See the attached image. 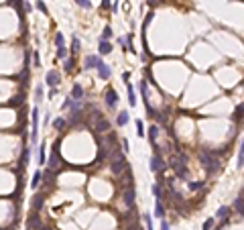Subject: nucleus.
<instances>
[{"label":"nucleus","mask_w":244,"mask_h":230,"mask_svg":"<svg viewBox=\"0 0 244 230\" xmlns=\"http://www.w3.org/2000/svg\"><path fill=\"white\" fill-rule=\"evenodd\" d=\"M200 161H201V165L205 167V171H208V173H214L216 169L220 167L218 153L210 151V149H201V151H200Z\"/></svg>","instance_id":"1"},{"label":"nucleus","mask_w":244,"mask_h":230,"mask_svg":"<svg viewBox=\"0 0 244 230\" xmlns=\"http://www.w3.org/2000/svg\"><path fill=\"white\" fill-rule=\"evenodd\" d=\"M110 167H112V171L116 173V175H120L122 171H126L128 165H126V159H124V155H122V153H116V155L112 157V165H110Z\"/></svg>","instance_id":"2"},{"label":"nucleus","mask_w":244,"mask_h":230,"mask_svg":"<svg viewBox=\"0 0 244 230\" xmlns=\"http://www.w3.org/2000/svg\"><path fill=\"white\" fill-rule=\"evenodd\" d=\"M31 114H33V116H31V118H33V132H31V138H33V143H35V141H37V137H39V132H37V130H39V108L35 106Z\"/></svg>","instance_id":"3"},{"label":"nucleus","mask_w":244,"mask_h":230,"mask_svg":"<svg viewBox=\"0 0 244 230\" xmlns=\"http://www.w3.org/2000/svg\"><path fill=\"white\" fill-rule=\"evenodd\" d=\"M163 169H165V163H163L161 155L155 153V155L151 157V171H163Z\"/></svg>","instance_id":"4"},{"label":"nucleus","mask_w":244,"mask_h":230,"mask_svg":"<svg viewBox=\"0 0 244 230\" xmlns=\"http://www.w3.org/2000/svg\"><path fill=\"white\" fill-rule=\"evenodd\" d=\"M100 63H102L100 55H88V57H86V69H96Z\"/></svg>","instance_id":"5"},{"label":"nucleus","mask_w":244,"mask_h":230,"mask_svg":"<svg viewBox=\"0 0 244 230\" xmlns=\"http://www.w3.org/2000/svg\"><path fill=\"white\" fill-rule=\"evenodd\" d=\"M45 82H47V86H51V88H55L59 83V74L55 71V69H51V71H47V78H45Z\"/></svg>","instance_id":"6"},{"label":"nucleus","mask_w":244,"mask_h":230,"mask_svg":"<svg viewBox=\"0 0 244 230\" xmlns=\"http://www.w3.org/2000/svg\"><path fill=\"white\" fill-rule=\"evenodd\" d=\"M116 102H118V94L114 92L112 88H108V92H106V104L110 108H114V106H116Z\"/></svg>","instance_id":"7"},{"label":"nucleus","mask_w":244,"mask_h":230,"mask_svg":"<svg viewBox=\"0 0 244 230\" xmlns=\"http://www.w3.org/2000/svg\"><path fill=\"white\" fill-rule=\"evenodd\" d=\"M82 98H83V88H82V83H73L71 100H82Z\"/></svg>","instance_id":"8"},{"label":"nucleus","mask_w":244,"mask_h":230,"mask_svg":"<svg viewBox=\"0 0 244 230\" xmlns=\"http://www.w3.org/2000/svg\"><path fill=\"white\" fill-rule=\"evenodd\" d=\"M96 69H98V75H100L102 79H108V78H110V67H108L106 63H100Z\"/></svg>","instance_id":"9"},{"label":"nucleus","mask_w":244,"mask_h":230,"mask_svg":"<svg viewBox=\"0 0 244 230\" xmlns=\"http://www.w3.org/2000/svg\"><path fill=\"white\" fill-rule=\"evenodd\" d=\"M124 202H126L128 208H132V206H134V191H132V187H128V190L124 191Z\"/></svg>","instance_id":"10"},{"label":"nucleus","mask_w":244,"mask_h":230,"mask_svg":"<svg viewBox=\"0 0 244 230\" xmlns=\"http://www.w3.org/2000/svg\"><path fill=\"white\" fill-rule=\"evenodd\" d=\"M96 128H98L100 132H106L108 128H110V124H108V120H106V118L98 116V124H96Z\"/></svg>","instance_id":"11"},{"label":"nucleus","mask_w":244,"mask_h":230,"mask_svg":"<svg viewBox=\"0 0 244 230\" xmlns=\"http://www.w3.org/2000/svg\"><path fill=\"white\" fill-rule=\"evenodd\" d=\"M128 120H130V114H128L126 110H122V112L118 114V124H120V126H126Z\"/></svg>","instance_id":"12"},{"label":"nucleus","mask_w":244,"mask_h":230,"mask_svg":"<svg viewBox=\"0 0 244 230\" xmlns=\"http://www.w3.org/2000/svg\"><path fill=\"white\" fill-rule=\"evenodd\" d=\"M155 216L157 218H165V208H163V202L161 200H157V206H155Z\"/></svg>","instance_id":"13"},{"label":"nucleus","mask_w":244,"mask_h":230,"mask_svg":"<svg viewBox=\"0 0 244 230\" xmlns=\"http://www.w3.org/2000/svg\"><path fill=\"white\" fill-rule=\"evenodd\" d=\"M110 51H112V45L108 41H100V55H108Z\"/></svg>","instance_id":"14"},{"label":"nucleus","mask_w":244,"mask_h":230,"mask_svg":"<svg viewBox=\"0 0 244 230\" xmlns=\"http://www.w3.org/2000/svg\"><path fill=\"white\" fill-rule=\"evenodd\" d=\"M43 179V173H41V169L39 171H35V175H33V181H31V187H33V190H37V187H39V181Z\"/></svg>","instance_id":"15"},{"label":"nucleus","mask_w":244,"mask_h":230,"mask_svg":"<svg viewBox=\"0 0 244 230\" xmlns=\"http://www.w3.org/2000/svg\"><path fill=\"white\" fill-rule=\"evenodd\" d=\"M157 137H159V128H157L155 124H153V126L149 128V141H151L153 145H155V138H157Z\"/></svg>","instance_id":"16"},{"label":"nucleus","mask_w":244,"mask_h":230,"mask_svg":"<svg viewBox=\"0 0 244 230\" xmlns=\"http://www.w3.org/2000/svg\"><path fill=\"white\" fill-rule=\"evenodd\" d=\"M216 216H218V218H224V220H226V218L230 216V208H228V206H222V208L216 212Z\"/></svg>","instance_id":"17"},{"label":"nucleus","mask_w":244,"mask_h":230,"mask_svg":"<svg viewBox=\"0 0 244 230\" xmlns=\"http://www.w3.org/2000/svg\"><path fill=\"white\" fill-rule=\"evenodd\" d=\"M128 102H130V106H137V96H134V88H132L130 83H128Z\"/></svg>","instance_id":"18"},{"label":"nucleus","mask_w":244,"mask_h":230,"mask_svg":"<svg viewBox=\"0 0 244 230\" xmlns=\"http://www.w3.org/2000/svg\"><path fill=\"white\" fill-rule=\"evenodd\" d=\"M242 194H238V196H236V202H234V210L238 212V214H242Z\"/></svg>","instance_id":"19"},{"label":"nucleus","mask_w":244,"mask_h":230,"mask_svg":"<svg viewBox=\"0 0 244 230\" xmlns=\"http://www.w3.org/2000/svg\"><path fill=\"white\" fill-rule=\"evenodd\" d=\"M37 161L43 165V163H47V159H45V145H41L39 147V153H37Z\"/></svg>","instance_id":"20"},{"label":"nucleus","mask_w":244,"mask_h":230,"mask_svg":"<svg viewBox=\"0 0 244 230\" xmlns=\"http://www.w3.org/2000/svg\"><path fill=\"white\" fill-rule=\"evenodd\" d=\"M63 126H65V118H55L53 120V128L55 130H61Z\"/></svg>","instance_id":"21"},{"label":"nucleus","mask_w":244,"mask_h":230,"mask_svg":"<svg viewBox=\"0 0 244 230\" xmlns=\"http://www.w3.org/2000/svg\"><path fill=\"white\" fill-rule=\"evenodd\" d=\"M137 134L138 137H145L146 130H145V124H142V120H137Z\"/></svg>","instance_id":"22"},{"label":"nucleus","mask_w":244,"mask_h":230,"mask_svg":"<svg viewBox=\"0 0 244 230\" xmlns=\"http://www.w3.org/2000/svg\"><path fill=\"white\" fill-rule=\"evenodd\" d=\"M71 51H73V55L79 51V39L78 37H71Z\"/></svg>","instance_id":"23"},{"label":"nucleus","mask_w":244,"mask_h":230,"mask_svg":"<svg viewBox=\"0 0 244 230\" xmlns=\"http://www.w3.org/2000/svg\"><path fill=\"white\" fill-rule=\"evenodd\" d=\"M57 57H59V59H65V57H67V49H65V45L57 47Z\"/></svg>","instance_id":"24"},{"label":"nucleus","mask_w":244,"mask_h":230,"mask_svg":"<svg viewBox=\"0 0 244 230\" xmlns=\"http://www.w3.org/2000/svg\"><path fill=\"white\" fill-rule=\"evenodd\" d=\"M55 45H57V47L65 45V39H63V35H61V33H57V35H55Z\"/></svg>","instance_id":"25"},{"label":"nucleus","mask_w":244,"mask_h":230,"mask_svg":"<svg viewBox=\"0 0 244 230\" xmlns=\"http://www.w3.org/2000/svg\"><path fill=\"white\" fill-rule=\"evenodd\" d=\"M153 196L157 198V200H161V185H153Z\"/></svg>","instance_id":"26"},{"label":"nucleus","mask_w":244,"mask_h":230,"mask_svg":"<svg viewBox=\"0 0 244 230\" xmlns=\"http://www.w3.org/2000/svg\"><path fill=\"white\" fill-rule=\"evenodd\" d=\"M110 37H112V29H110V27H106V29H104V33H102V41L110 39Z\"/></svg>","instance_id":"27"},{"label":"nucleus","mask_w":244,"mask_h":230,"mask_svg":"<svg viewBox=\"0 0 244 230\" xmlns=\"http://www.w3.org/2000/svg\"><path fill=\"white\" fill-rule=\"evenodd\" d=\"M75 2H78L82 8H92V2H90V0H75Z\"/></svg>","instance_id":"28"},{"label":"nucleus","mask_w":244,"mask_h":230,"mask_svg":"<svg viewBox=\"0 0 244 230\" xmlns=\"http://www.w3.org/2000/svg\"><path fill=\"white\" fill-rule=\"evenodd\" d=\"M212 226H214V218H208V220L204 222V228L201 230H212Z\"/></svg>","instance_id":"29"},{"label":"nucleus","mask_w":244,"mask_h":230,"mask_svg":"<svg viewBox=\"0 0 244 230\" xmlns=\"http://www.w3.org/2000/svg\"><path fill=\"white\" fill-rule=\"evenodd\" d=\"M33 65L35 67H41V59H39V53H37V51L33 53Z\"/></svg>","instance_id":"30"},{"label":"nucleus","mask_w":244,"mask_h":230,"mask_svg":"<svg viewBox=\"0 0 244 230\" xmlns=\"http://www.w3.org/2000/svg\"><path fill=\"white\" fill-rule=\"evenodd\" d=\"M151 20H153V12H149V15H146V19H145V25H142V31H146V27L151 25Z\"/></svg>","instance_id":"31"},{"label":"nucleus","mask_w":244,"mask_h":230,"mask_svg":"<svg viewBox=\"0 0 244 230\" xmlns=\"http://www.w3.org/2000/svg\"><path fill=\"white\" fill-rule=\"evenodd\" d=\"M43 202H45V198H35V202H33V208L37 210L39 206H43Z\"/></svg>","instance_id":"32"},{"label":"nucleus","mask_w":244,"mask_h":230,"mask_svg":"<svg viewBox=\"0 0 244 230\" xmlns=\"http://www.w3.org/2000/svg\"><path fill=\"white\" fill-rule=\"evenodd\" d=\"M242 163H244V149L240 147V151H238V167H242Z\"/></svg>","instance_id":"33"},{"label":"nucleus","mask_w":244,"mask_h":230,"mask_svg":"<svg viewBox=\"0 0 244 230\" xmlns=\"http://www.w3.org/2000/svg\"><path fill=\"white\" fill-rule=\"evenodd\" d=\"M142 218H145V222H146V228H149V230H153V220H151V216H149V214H145Z\"/></svg>","instance_id":"34"},{"label":"nucleus","mask_w":244,"mask_h":230,"mask_svg":"<svg viewBox=\"0 0 244 230\" xmlns=\"http://www.w3.org/2000/svg\"><path fill=\"white\" fill-rule=\"evenodd\" d=\"M37 8H39L41 12H45V15H47V6H45V2H43V0H39V2H37Z\"/></svg>","instance_id":"35"},{"label":"nucleus","mask_w":244,"mask_h":230,"mask_svg":"<svg viewBox=\"0 0 244 230\" xmlns=\"http://www.w3.org/2000/svg\"><path fill=\"white\" fill-rule=\"evenodd\" d=\"M35 96H37V100L43 98V90H41V86H37V88H35Z\"/></svg>","instance_id":"36"},{"label":"nucleus","mask_w":244,"mask_h":230,"mask_svg":"<svg viewBox=\"0 0 244 230\" xmlns=\"http://www.w3.org/2000/svg\"><path fill=\"white\" fill-rule=\"evenodd\" d=\"M49 165H51V169H55V167H57V155H53L51 159H49Z\"/></svg>","instance_id":"37"},{"label":"nucleus","mask_w":244,"mask_h":230,"mask_svg":"<svg viewBox=\"0 0 244 230\" xmlns=\"http://www.w3.org/2000/svg\"><path fill=\"white\" fill-rule=\"evenodd\" d=\"M73 69V59H67L65 61V71H71Z\"/></svg>","instance_id":"38"},{"label":"nucleus","mask_w":244,"mask_h":230,"mask_svg":"<svg viewBox=\"0 0 244 230\" xmlns=\"http://www.w3.org/2000/svg\"><path fill=\"white\" fill-rule=\"evenodd\" d=\"M201 185H204V183H201V181H200V183H189V187H191V190H200Z\"/></svg>","instance_id":"39"},{"label":"nucleus","mask_w":244,"mask_h":230,"mask_svg":"<svg viewBox=\"0 0 244 230\" xmlns=\"http://www.w3.org/2000/svg\"><path fill=\"white\" fill-rule=\"evenodd\" d=\"M161 230H169V224H167V222H165V220H163V222H161Z\"/></svg>","instance_id":"40"},{"label":"nucleus","mask_w":244,"mask_h":230,"mask_svg":"<svg viewBox=\"0 0 244 230\" xmlns=\"http://www.w3.org/2000/svg\"><path fill=\"white\" fill-rule=\"evenodd\" d=\"M110 6V0H102V8H108Z\"/></svg>","instance_id":"41"}]
</instances>
